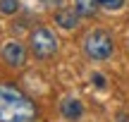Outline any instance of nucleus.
<instances>
[{"label":"nucleus","mask_w":129,"mask_h":122,"mask_svg":"<svg viewBox=\"0 0 129 122\" xmlns=\"http://www.w3.org/2000/svg\"><path fill=\"white\" fill-rule=\"evenodd\" d=\"M84 53L91 60H108L112 55V38L108 31H91L84 38Z\"/></svg>","instance_id":"nucleus-2"},{"label":"nucleus","mask_w":129,"mask_h":122,"mask_svg":"<svg viewBox=\"0 0 129 122\" xmlns=\"http://www.w3.org/2000/svg\"><path fill=\"white\" fill-rule=\"evenodd\" d=\"M17 10H19V0H0V12L14 14Z\"/></svg>","instance_id":"nucleus-8"},{"label":"nucleus","mask_w":129,"mask_h":122,"mask_svg":"<svg viewBox=\"0 0 129 122\" xmlns=\"http://www.w3.org/2000/svg\"><path fill=\"white\" fill-rule=\"evenodd\" d=\"M34 103L10 84H0V122H31Z\"/></svg>","instance_id":"nucleus-1"},{"label":"nucleus","mask_w":129,"mask_h":122,"mask_svg":"<svg viewBox=\"0 0 129 122\" xmlns=\"http://www.w3.org/2000/svg\"><path fill=\"white\" fill-rule=\"evenodd\" d=\"M43 5H50V7H55V5H62V0H41Z\"/></svg>","instance_id":"nucleus-11"},{"label":"nucleus","mask_w":129,"mask_h":122,"mask_svg":"<svg viewBox=\"0 0 129 122\" xmlns=\"http://www.w3.org/2000/svg\"><path fill=\"white\" fill-rule=\"evenodd\" d=\"M98 7V0H74V10L79 12V17H93Z\"/></svg>","instance_id":"nucleus-7"},{"label":"nucleus","mask_w":129,"mask_h":122,"mask_svg":"<svg viewBox=\"0 0 129 122\" xmlns=\"http://www.w3.org/2000/svg\"><path fill=\"white\" fill-rule=\"evenodd\" d=\"M55 22L60 24L62 29H74L79 24V12L77 10H69V7H64V10H57V14H55Z\"/></svg>","instance_id":"nucleus-6"},{"label":"nucleus","mask_w":129,"mask_h":122,"mask_svg":"<svg viewBox=\"0 0 129 122\" xmlns=\"http://www.w3.org/2000/svg\"><path fill=\"white\" fill-rule=\"evenodd\" d=\"M98 5L105 7V10H120L124 5V0H98Z\"/></svg>","instance_id":"nucleus-9"},{"label":"nucleus","mask_w":129,"mask_h":122,"mask_svg":"<svg viewBox=\"0 0 129 122\" xmlns=\"http://www.w3.org/2000/svg\"><path fill=\"white\" fill-rule=\"evenodd\" d=\"M0 55H3V60L10 67H24L26 65V48L19 41H7L3 46V50H0Z\"/></svg>","instance_id":"nucleus-4"},{"label":"nucleus","mask_w":129,"mask_h":122,"mask_svg":"<svg viewBox=\"0 0 129 122\" xmlns=\"http://www.w3.org/2000/svg\"><path fill=\"white\" fill-rule=\"evenodd\" d=\"M60 113H62L64 120L74 122V120H79V117L84 115V105H81V101H77V98H62Z\"/></svg>","instance_id":"nucleus-5"},{"label":"nucleus","mask_w":129,"mask_h":122,"mask_svg":"<svg viewBox=\"0 0 129 122\" xmlns=\"http://www.w3.org/2000/svg\"><path fill=\"white\" fill-rule=\"evenodd\" d=\"M91 81L98 86V89H103V86H105V77H103V74H93V77H91Z\"/></svg>","instance_id":"nucleus-10"},{"label":"nucleus","mask_w":129,"mask_h":122,"mask_svg":"<svg viewBox=\"0 0 129 122\" xmlns=\"http://www.w3.org/2000/svg\"><path fill=\"white\" fill-rule=\"evenodd\" d=\"M29 43H31V53L36 57H41V60H48V57L55 55L57 50V38L53 36L48 29L38 26L31 31V36H29Z\"/></svg>","instance_id":"nucleus-3"}]
</instances>
